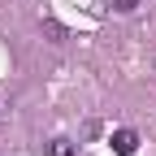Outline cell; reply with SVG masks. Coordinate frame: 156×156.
I'll use <instances>...</instances> for the list:
<instances>
[{"label":"cell","mask_w":156,"mask_h":156,"mask_svg":"<svg viewBox=\"0 0 156 156\" xmlns=\"http://www.w3.org/2000/svg\"><path fill=\"white\" fill-rule=\"evenodd\" d=\"M108 9H117V13H134V9H139V0H108Z\"/></svg>","instance_id":"obj_4"},{"label":"cell","mask_w":156,"mask_h":156,"mask_svg":"<svg viewBox=\"0 0 156 156\" xmlns=\"http://www.w3.org/2000/svg\"><path fill=\"white\" fill-rule=\"evenodd\" d=\"M44 35L52 39V44H61V39H65V26H61V22H52V17H44Z\"/></svg>","instance_id":"obj_3"},{"label":"cell","mask_w":156,"mask_h":156,"mask_svg":"<svg viewBox=\"0 0 156 156\" xmlns=\"http://www.w3.org/2000/svg\"><path fill=\"white\" fill-rule=\"evenodd\" d=\"M44 156H78V147H74L69 139H52V143L44 147Z\"/></svg>","instance_id":"obj_2"},{"label":"cell","mask_w":156,"mask_h":156,"mask_svg":"<svg viewBox=\"0 0 156 156\" xmlns=\"http://www.w3.org/2000/svg\"><path fill=\"white\" fill-rule=\"evenodd\" d=\"M108 143H113L117 156H134V152H139V134H134V130H113Z\"/></svg>","instance_id":"obj_1"}]
</instances>
